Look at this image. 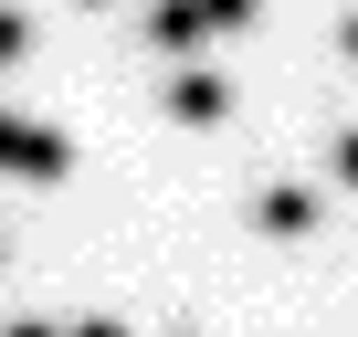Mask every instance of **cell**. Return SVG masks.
Masks as SVG:
<instances>
[{
  "label": "cell",
  "mask_w": 358,
  "mask_h": 337,
  "mask_svg": "<svg viewBox=\"0 0 358 337\" xmlns=\"http://www.w3.org/2000/svg\"><path fill=\"white\" fill-rule=\"evenodd\" d=\"M64 168H74V137H64V127L0 116V180H64Z\"/></svg>",
  "instance_id": "obj_1"
},
{
  "label": "cell",
  "mask_w": 358,
  "mask_h": 337,
  "mask_svg": "<svg viewBox=\"0 0 358 337\" xmlns=\"http://www.w3.org/2000/svg\"><path fill=\"white\" fill-rule=\"evenodd\" d=\"M158 106H169V116H179V127H211V116H222V106H232V85H222V74H211V64H179V74H169V95H158Z\"/></svg>",
  "instance_id": "obj_2"
},
{
  "label": "cell",
  "mask_w": 358,
  "mask_h": 337,
  "mask_svg": "<svg viewBox=\"0 0 358 337\" xmlns=\"http://www.w3.org/2000/svg\"><path fill=\"white\" fill-rule=\"evenodd\" d=\"M253 232H274V243L316 232V190H264V201H253Z\"/></svg>",
  "instance_id": "obj_3"
},
{
  "label": "cell",
  "mask_w": 358,
  "mask_h": 337,
  "mask_svg": "<svg viewBox=\"0 0 358 337\" xmlns=\"http://www.w3.org/2000/svg\"><path fill=\"white\" fill-rule=\"evenodd\" d=\"M148 43L158 53H201V0H158V11H148Z\"/></svg>",
  "instance_id": "obj_4"
},
{
  "label": "cell",
  "mask_w": 358,
  "mask_h": 337,
  "mask_svg": "<svg viewBox=\"0 0 358 337\" xmlns=\"http://www.w3.org/2000/svg\"><path fill=\"white\" fill-rule=\"evenodd\" d=\"M232 22H253V0H201V32H232Z\"/></svg>",
  "instance_id": "obj_5"
},
{
  "label": "cell",
  "mask_w": 358,
  "mask_h": 337,
  "mask_svg": "<svg viewBox=\"0 0 358 337\" xmlns=\"http://www.w3.org/2000/svg\"><path fill=\"white\" fill-rule=\"evenodd\" d=\"M22 53H32V22H22V11H0V64H22Z\"/></svg>",
  "instance_id": "obj_6"
},
{
  "label": "cell",
  "mask_w": 358,
  "mask_h": 337,
  "mask_svg": "<svg viewBox=\"0 0 358 337\" xmlns=\"http://www.w3.org/2000/svg\"><path fill=\"white\" fill-rule=\"evenodd\" d=\"M64 337H127V316H74Z\"/></svg>",
  "instance_id": "obj_7"
},
{
  "label": "cell",
  "mask_w": 358,
  "mask_h": 337,
  "mask_svg": "<svg viewBox=\"0 0 358 337\" xmlns=\"http://www.w3.org/2000/svg\"><path fill=\"white\" fill-rule=\"evenodd\" d=\"M337 180H348V190H358V127H348V137H337Z\"/></svg>",
  "instance_id": "obj_8"
},
{
  "label": "cell",
  "mask_w": 358,
  "mask_h": 337,
  "mask_svg": "<svg viewBox=\"0 0 358 337\" xmlns=\"http://www.w3.org/2000/svg\"><path fill=\"white\" fill-rule=\"evenodd\" d=\"M11 337H64V327H43V316H22V327H11Z\"/></svg>",
  "instance_id": "obj_9"
},
{
  "label": "cell",
  "mask_w": 358,
  "mask_h": 337,
  "mask_svg": "<svg viewBox=\"0 0 358 337\" xmlns=\"http://www.w3.org/2000/svg\"><path fill=\"white\" fill-rule=\"evenodd\" d=\"M337 53H348V64H358V22H348V32H337Z\"/></svg>",
  "instance_id": "obj_10"
},
{
  "label": "cell",
  "mask_w": 358,
  "mask_h": 337,
  "mask_svg": "<svg viewBox=\"0 0 358 337\" xmlns=\"http://www.w3.org/2000/svg\"><path fill=\"white\" fill-rule=\"evenodd\" d=\"M85 11H106V0H85Z\"/></svg>",
  "instance_id": "obj_11"
}]
</instances>
